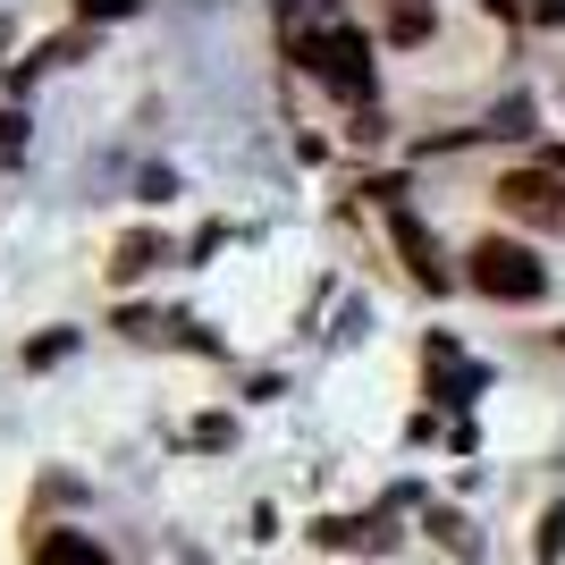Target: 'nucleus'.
Wrapping results in <instances>:
<instances>
[{"label": "nucleus", "mask_w": 565, "mask_h": 565, "mask_svg": "<svg viewBox=\"0 0 565 565\" xmlns=\"http://www.w3.org/2000/svg\"><path fill=\"white\" fill-rule=\"evenodd\" d=\"M465 279L490 296V305H541L548 296V270H541V254L532 245H515V236H481L465 254Z\"/></svg>", "instance_id": "1"}, {"label": "nucleus", "mask_w": 565, "mask_h": 565, "mask_svg": "<svg viewBox=\"0 0 565 565\" xmlns=\"http://www.w3.org/2000/svg\"><path fill=\"white\" fill-rule=\"evenodd\" d=\"M430 532H439V541H448L456 557H481V541H472V523H465V515H448V507L430 515Z\"/></svg>", "instance_id": "9"}, {"label": "nucleus", "mask_w": 565, "mask_h": 565, "mask_svg": "<svg viewBox=\"0 0 565 565\" xmlns=\"http://www.w3.org/2000/svg\"><path fill=\"white\" fill-rule=\"evenodd\" d=\"M152 262H169V245H161L152 228H136V236H118V254H110V279L127 287V279H143Z\"/></svg>", "instance_id": "6"}, {"label": "nucleus", "mask_w": 565, "mask_h": 565, "mask_svg": "<svg viewBox=\"0 0 565 565\" xmlns=\"http://www.w3.org/2000/svg\"><path fill=\"white\" fill-rule=\"evenodd\" d=\"M498 212L541 228V236H565V178L557 169H507L498 178Z\"/></svg>", "instance_id": "3"}, {"label": "nucleus", "mask_w": 565, "mask_h": 565, "mask_svg": "<svg viewBox=\"0 0 565 565\" xmlns=\"http://www.w3.org/2000/svg\"><path fill=\"white\" fill-rule=\"evenodd\" d=\"M25 565H110V548H102L94 532H43Z\"/></svg>", "instance_id": "5"}, {"label": "nucleus", "mask_w": 565, "mask_h": 565, "mask_svg": "<svg viewBox=\"0 0 565 565\" xmlns=\"http://www.w3.org/2000/svg\"><path fill=\"white\" fill-rule=\"evenodd\" d=\"M18 161H25V110L0 102V169H18Z\"/></svg>", "instance_id": "8"}, {"label": "nucleus", "mask_w": 565, "mask_h": 565, "mask_svg": "<svg viewBox=\"0 0 565 565\" xmlns=\"http://www.w3.org/2000/svg\"><path fill=\"white\" fill-rule=\"evenodd\" d=\"M312 541H330V548H388V523L380 515H330V523H312Z\"/></svg>", "instance_id": "7"}, {"label": "nucleus", "mask_w": 565, "mask_h": 565, "mask_svg": "<svg viewBox=\"0 0 565 565\" xmlns=\"http://www.w3.org/2000/svg\"><path fill=\"white\" fill-rule=\"evenodd\" d=\"M85 18H136V0H76Z\"/></svg>", "instance_id": "12"}, {"label": "nucleus", "mask_w": 565, "mask_h": 565, "mask_svg": "<svg viewBox=\"0 0 565 565\" xmlns=\"http://www.w3.org/2000/svg\"><path fill=\"white\" fill-rule=\"evenodd\" d=\"M388 228H397V254H405V270H414L423 287H439V279H448V270H439V245H430V228H423L414 212H397Z\"/></svg>", "instance_id": "4"}, {"label": "nucleus", "mask_w": 565, "mask_h": 565, "mask_svg": "<svg viewBox=\"0 0 565 565\" xmlns=\"http://www.w3.org/2000/svg\"><path fill=\"white\" fill-rule=\"evenodd\" d=\"M557 338H565V330H557Z\"/></svg>", "instance_id": "15"}, {"label": "nucleus", "mask_w": 565, "mask_h": 565, "mask_svg": "<svg viewBox=\"0 0 565 565\" xmlns=\"http://www.w3.org/2000/svg\"><path fill=\"white\" fill-rule=\"evenodd\" d=\"M557 178H565V152H557Z\"/></svg>", "instance_id": "13"}, {"label": "nucleus", "mask_w": 565, "mask_h": 565, "mask_svg": "<svg viewBox=\"0 0 565 565\" xmlns=\"http://www.w3.org/2000/svg\"><path fill=\"white\" fill-rule=\"evenodd\" d=\"M68 347H76L68 330H51V338H34V347H25V363H60V354H68Z\"/></svg>", "instance_id": "11"}, {"label": "nucleus", "mask_w": 565, "mask_h": 565, "mask_svg": "<svg viewBox=\"0 0 565 565\" xmlns=\"http://www.w3.org/2000/svg\"><path fill=\"white\" fill-rule=\"evenodd\" d=\"M388 34H397V43H423L430 18H423V9H397V18H388Z\"/></svg>", "instance_id": "10"}, {"label": "nucleus", "mask_w": 565, "mask_h": 565, "mask_svg": "<svg viewBox=\"0 0 565 565\" xmlns=\"http://www.w3.org/2000/svg\"><path fill=\"white\" fill-rule=\"evenodd\" d=\"M296 60H305L321 85H338V94H363V85H372V43H363L354 25H312V34H296Z\"/></svg>", "instance_id": "2"}, {"label": "nucleus", "mask_w": 565, "mask_h": 565, "mask_svg": "<svg viewBox=\"0 0 565 565\" xmlns=\"http://www.w3.org/2000/svg\"><path fill=\"white\" fill-rule=\"evenodd\" d=\"M186 565H203V557H186Z\"/></svg>", "instance_id": "14"}]
</instances>
